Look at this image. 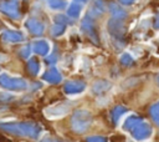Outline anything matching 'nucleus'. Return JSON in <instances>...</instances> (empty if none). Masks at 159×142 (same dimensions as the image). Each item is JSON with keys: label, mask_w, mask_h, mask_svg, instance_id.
Instances as JSON below:
<instances>
[{"label": "nucleus", "mask_w": 159, "mask_h": 142, "mask_svg": "<svg viewBox=\"0 0 159 142\" xmlns=\"http://www.w3.org/2000/svg\"><path fill=\"white\" fill-rule=\"evenodd\" d=\"M81 10H82V6L78 2H72L67 9V15L72 19H77L81 14Z\"/></svg>", "instance_id": "nucleus-18"}, {"label": "nucleus", "mask_w": 159, "mask_h": 142, "mask_svg": "<svg viewBox=\"0 0 159 142\" xmlns=\"http://www.w3.org/2000/svg\"><path fill=\"white\" fill-rule=\"evenodd\" d=\"M81 27H82V31L89 37V40L94 44H98V35H97V31L94 29V21H93V17L91 15H86L84 19L82 20L81 22Z\"/></svg>", "instance_id": "nucleus-5"}, {"label": "nucleus", "mask_w": 159, "mask_h": 142, "mask_svg": "<svg viewBox=\"0 0 159 142\" xmlns=\"http://www.w3.org/2000/svg\"><path fill=\"white\" fill-rule=\"evenodd\" d=\"M30 52H31L30 45H26V46H24V47L21 49V51H20V55H21V57H24V59H27V57L30 56Z\"/></svg>", "instance_id": "nucleus-25"}, {"label": "nucleus", "mask_w": 159, "mask_h": 142, "mask_svg": "<svg viewBox=\"0 0 159 142\" xmlns=\"http://www.w3.org/2000/svg\"><path fill=\"white\" fill-rule=\"evenodd\" d=\"M108 9H109V12L112 15V19H117V20H124L127 17V11L123 10L119 5L114 4V2H111L108 5Z\"/></svg>", "instance_id": "nucleus-11"}, {"label": "nucleus", "mask_w": 159, "mask_h": 142, "mask_svg": "<svg viewBox=\"0 0 159 142\" xmlns=\"http://www.w3.org/2000/svg\"><path fill=\"white\" fill-rule=\"evenodd\" d=\"M0 130L30 138H37L41 133V127L34 122H0Z\"/></svg>", "instance_id": "nucleus-1"}, {"label": "nucleus", "mask_w": 159, "mask_h": 142, "mask_svg": "<svg viewBox=\"0 0 159 142\" xmlns=\"http://www.w3.org/2000/svg\"><path fill=\"white\" fill-rule=\"evenodd\" d=\"M108 26V32L117 40L122 39L123 35L125 34V25L123 24V20H117V19H111L107 24Z\"/></svg>", "instance_id": "nucleus-7"}, {"label": "nucleus", "mask_w": 159, "mask_h": 142, "mask_svg": "<svg viewBox=\"0 0 159 142\" xmlns=\"http://www.w3.org/2000/svg\"><path fill=\"white\" fill-rule=\"evenodd\" d=\"M41 142H65V141L60 138H55V137H47V138H43Z\"/></svg>", "instance_id": "nucleus-28"}, {"label": "nucleus", "mask_w": 159, "mask_h": 142, "mask_svg": "<svg viewBox=\"0 0 159 142\" xmlns=\"http://www.w3.org/2000/svg\"><path fill=\"white\" fill-rule=\"evenodd\" d=\"M68 108H70V106H68V105L61 103V105H57L56 107H53V108L48 110V112H47V113H48L50 116H63V115H66V113H67Z\"/></svg>", "instance_id": "nucleus-16"}, {"label": "nucleus", "mask_w": 159, "mask_h": 142, "mask_svg": "<svg viewBox=\"0 0 159 142\" xmlns=\"http://www.w3.org/2000/svg\"><path fill=\"white\" fill-rule=\"evenodd\" d=\"M104 11H106L104 2H103L102 0H96L88 15H91L92 17H97V16H101V15H102Z\"/></svg>", "instance_id": "nucleus-15"}, {"label": "nucleus", "mask_w": 159, "mask_h": 142, "mask_svg": "<svg viewBox=\"0 0 159 142\" xmlns=\"http://www.w3.org/2000/svg\"><path fill=\"white\" fill-rule=\"evenodd\" d=\"M32 50L37 54V55H41V56H45L48 54L50 51V45L47 41L45 40H37L32 44Z\"/></svg>", "instance_id": "nucleus-13"}, {"label": "nucleus", "mask_w": 159, "mask_h": 142, "mask_svg": "<svg viewBox=\"0 0 159 142\" xmlns=\"http://www.w3.org/2000/svg\"><path fill=\"white\" fill-rule=\"evenodd\" d=\"M127 111H128V110H127L124 106H116V107L112 110V112H111L112 121H113L114 123H117V122L119 121V118H120Z\"/></svg>", "instance_id": "nucleus-17"}, {"label": "nucleus", "mask_w": 159, "mask_h": 142, "mask_svg": "<svg viewBox=\"0 0 159 142\" xmlns=\"http://www.w3.org/2000/svg\"><path fill=\"white\" fill-rule=\"evenodd\" d=\"M158 82H159V77H158Z\"/></svg>", "instance_id": "nucleus-34"}, {"label": "nucleus", "mask_w": 159, "mask_h": 142, "mask_svg": "<svg viewBox=\"0 0 159 142\" xmlns=\"http://www.w3.org/2000/svg\"><path fill=\"white\" fill-rule=\"evenodd\" d=\"M88 0H75V2H87Z\"/></svg>", "instance_id": "nucleus-33"}, {"label": "nucleus", "mask_w": 159, "mask_h": 142, "mask_svg": "<svg viewBox=\"0 0 159 142\" xmlns=\"http://www.w3.org/2000/svg\"><path fill=\"white\" fill-rule=\"evenodd\" d=\"M65 30H66V25L55 24V25L52 26V29H51V32H52V35H55V36H60V35H62V34L65 32Z\"/></svg>", "instance_id": "nucleus-23"}, {"label": "nucleus", "mask_w": 159, "mask_h": 142, "mask_svg": "<svg viewBox=\"0 0 159 142\" xmlns=\"http://www.w3.org/2000/svg\"><path fill=\"white\" fill-rule=\"evenodd\" d=\"M92 123V115L86 110H76L71 117V127L76 133H84Z\"/></svg>", "instance_id": "nucleus-2"}, {"label": "nucleus", "mask_w": 159, "mask_h": 142, "mask_svg": "<svg viewBox=\"0 0 159 142\" xmlns=\"http://www.w3.org/2000/svg\"><path fill=\"white\" fill-rule=\"evenodd\" d=\"M118 1L123 5H133L135 2V0H118Z\"/></svg>", "instance_id": "nucleus-29"}, {"label": "nucleus", "mask_w": 159, "mask_h": 142, "mask_svg": "<svg viewBox=\"0 0 159 142\" xmlns=\"http://www.w3.org/2000/svg\"><path fill=\"white\" fill-rule=\"evenodd\" d=\"M154 27L159 30V14H158V15L155 16V19H154Z\"/></svg>", "instance_id": "nucleus-31"}, {"label": "nucleus", "mask_w": 159, "mask_h": 142, "mask_svg": "<svg viewBox=\"0 0 159 142\" xmlns=\"http://www.w3.org/2000/svg\"><path fill=\"white\" fill-rule=\"evenodd\" d=\"M48 6L53 10H62L66 6V0H48Z\"/></svg>", "instance_id": "nucleus-21"}, {"label": "nucleus", "mask_w": 159, "mask_h": 142, "mask_svg": "<svg viewBox=\"0 0 159 142\" xmlns=\"http://www.w3.org/2000/svg\"><path fill=\"white\" fill-rule=\"evenodd\" d=\"M111 82L109 81H106V80H98L93 83L92 86V92L94 95H102L104 92H107L109 88H111Z\"/></svg>", "instance_id": "nucleus-12"}, {"label": "nucleus", "mask_w": 159, "mask_h": 142, "mask_svg": "<svg viewBox=\"0 0 159 142\" xmlns=\"http://www.w3.org/2000/svg\"><path fill=\"white\" fill-rule=\"evenodd\" d=\"M56 61H57V55H55V54L50 55V56L46 59V62H47V64H55Z\"/></svg>", "instance_id": "nucleus-27"}, {"label": "nucleus", "mask_w": 159, "mask_h": 142, "mask_svg": "<svg viewBox=\"0 0 159 142\" xmlns=\"http://www.w3.org/2000/svg\"><path fill=\"white\" fill-rule=\"evenodd\" d=\"M42 78H43L45 81H47L48 83H53V85H56V83L61 82L62 76H61V73L58 72L57 69L51 67V69H48V70L42 75Z\"/></svg>", "instance_id": "nucleus-10"}, {"label": "nucleus", "mask_w": 159, "mask_h": 142, "mask_svg": "<svg viewBox=\"0 0 159 142\" xmlns=\"http://www.w3.org/2000/svg\"><path fill=\"white\" fill-rule=\"evenodd\" d=\"M55 21H56V24H62V25H66V24L70 22L68 19H67L66 16H63V15H57V16L55 17Z\"/></svg>", "instance_id": "nucleus-26"}, {"label": "nucleus", "mask_w": 159, "mask_h": 142, "mask_svg": "<svg viewBox=\"0 0 159 142\" xmlns=\"http://www.w3.org/2000/svg\"><path fill=\"white\" fill-rule=\"evenodd\" d=\"M86 88V83L83 81H67L63 86V91L67 95H77L83 92Z\"/></svg>", "instance_id": "nucleus-8"}, {"label": "nucleus", "mask_w": 159, "mask_h": 142, "mask_svg": "<svg viewBox=\"0 0 159 142\" xmlns=\"http://www.w3.org/2000/svg\"><path fill=\"white\" fill-rule=\"evenodd\" d=\"M119 61H120V64L124 65V66H129V65H133V64H134V59H133L129 54H127V52H124V54L120 55Z\"/></svg>", "instance_id": "nucleus-22"}, {"label": "nucleus", "mask_w": 159, "mask_h": 142, "mask_svg": "<svg viewBox=\"0 0 159 142\" xmlns=\"http://www.w3.org/2000/svg\"><path fill=\"white\" fill-rule=\"evenodd\" d=\"M129 132L132 133V136L138 140V141H143V140H147L148 137H150L152 135V127L149 123H147L145 121H143V118L140 121H138L130 130Z\"/></svg>", "instance_id": "nucleus-4"}, {"label": "nucleus", "mask_w": 159, "mask_h": 142, "mask_svg": "<svg viewBox=\"0 0 159 142\" xmlns=\"http://www.w3.org/2000/svg\"><path fill=\"white\" fill-rule=\"evenodd\" d=\"M12 97L9 95H0V101H10Z\"/></svg>", "instance_id": "nucleus-30"}, {"label": "nucleus", "mask_w": 159, "mask_h": 142, "mask_svg": "<svg viewBox=\"0 0 159 142\" xmlns=\"http://www.w3.org/2000/svg\"><path fill=\"white\" fill-rule=\"evenodd\" d=\"M25 26H26V29H27L32 35H41V34L43 32V29H45L43 24L40 22V21L36 20V19H29V20L25 22Z\"/></svg>", "instance_id": "nucleus-9"}, {"label": "nucleus", "mask_w": 159, "mask_h": 142, "mask_svg": "<svg viewBox=\"0 0 159 142\" xmlns=\"http://www.w3.org/2000/svg\"><path fill=\"white\" fill-rule=\"evenodd\" d=\"M0 11L11 19H19L20 17L19 4L15 0H2L0 2Z\"/></svg>", "instance_id": "nucleus-6"}, {"label": "nucleus", "mask_w": 159, "mask_h": 142, "mask_svg": "<svg viewBox=\"0 0 159 142\" xmlns=\"http://www.w3.org/2000/svg\"><path fill=\"white\" fill-rule=\"evenodd\" d=\"M0 86L6 90L11 91H22L27 87V83L24 78L20 77H10L6 73L0 75Z\"/></svg>", "instance_id": "nucleus-3"}, {"label": "nucleus", "mask_w": 159, "mask_h": 142, "mask_svg": "<svg viewBox=\"0 0 159 142\" xmlns=\"http://www.w3.org/2000/svg\"><path fill=\"white\" fill-rule=\"evenodd\" d=\"M2 37H4V40H6L9 42H21V41H24V35L19 31H14V30H5L2 32Z\"/></svg>", "instance_id": "nucleus-14"}, {"label": "nucleus", "mask_w": 159, "mask_h": 142, "mask_svg": "<svg viewBox=\"0 0 159 142\" xmlns=\"http://www.w3.org/2000/svg\"><path fill=\"white\" fill-rule=\"evenodd\" d=\"M149 113H150V117L153 118V121H154L157 125H159V101L155 102V103H153V105L150 106Z\"/></svg>", "instance_id": "nucleus-20"}, {"label": "nucleus", "mask_w": 159, "mask_h": 142, "mask_svg": "<svg viewBox=\"0 0 159 142\" xmlns=\"http://www.w3.org/2000/svg\"><path fill=\"white\" fill-rule=\"evenodd\" d=\"M0 142H10L9 140H6L5 137H2V136H0Z\"/></svg>", "instance_id": "nucleus-32"}, {"label": "nucleus", "mask_w": 159, "mask_h": 142, "mask_svg": "<svg viewBox=\"0 0 159 142\" xmlns=\"http://www.w3.org/2000/svg\"><path fill=\"white\" fill-rule=\"evenodd\" d=\"M27 71L31 75H34V76H36L39 73V71H40V64H39L37 59H30L29 60V62H27Z\"/></svg>", "instance_id": "nucleus-19"}, {"label": "nucleus", "mask_w": 159, "mask_h": 142, "mask_svg": "<svg viewBox=\"0 0 159 142\" xmlns=\"http://www.w3.org/2000/svg\"><path fill=\"white\" fill-rule=\"evenodd\" d=\"M86 142H107V138L103 136H89L87 137Z\"/></svg>", "instance_id": "nucleus-24"}]
</instances>
